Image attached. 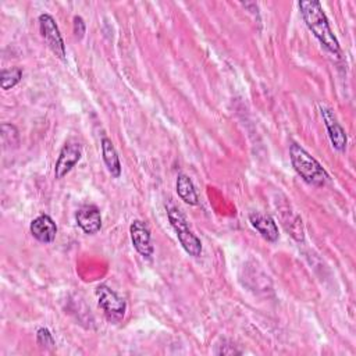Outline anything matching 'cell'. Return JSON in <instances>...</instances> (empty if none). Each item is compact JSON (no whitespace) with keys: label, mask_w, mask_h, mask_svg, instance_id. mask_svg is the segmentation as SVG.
<instances>
[{"label":"cell","mask_w":356,"mask_h":356,"mask_svg":"<svg viewBox=\"0 0 356 356\" xmlns=\"http://www.w3.org/2000/svg\"><path fill=\"white\" fill-rule=\"evenodd\" d=\"M74 34L77 39H82L85 34V23L81 17H74Z\"/></svg>","instance_id":"obj_18"},{"label":"cell","mask_w":356,"mask_h":356,"mask_svg":"<svg viewBox=\"0 0 356 356\" xmlns=\"http://www.w3.org/2000/svg\"><path fill=\"white\" fill-rule=\"evenodd\" d=\"M23 78V71L17 67L9 69V70H3L2 71V88L5 91L16 87Z\"/></svg>","instance_id":"obj_15"},{"label":"cell","mask_w":356,"mask_h":356,"mask_svg":"<svg viewBox=\"0 0 356 356\" xmlns=\"http://www.w3.org/2000/svg\"><path fill=\"white\" fill-rule=\"evenodd\" d=\"M287 214H288V219L282 217L285 230L293 236L296 241L302 243L305 240V234H304L305 231H304L302 220L298 216H296L293 212H287Z\"/></svg>","instance_id":"obj_14"},{"label":"cell","mask_w":356,"mask_h":356,"mask_svg":"<svg viewBox=\"0 0 356 356\" xmlns=\"http://www.w3.org/2000/svg\"><path fill=\"white\" fill-rule=\"evenodd\" d=\"M214 353L216 355H240L243 352L240 349H236L235 345L230 344V345H217Z\"/></svg>","instance_id":"obj_17"},{"label":"cell","mask_w":356,"mask_h":356,"mask_svg":"<svg viewBox=\"0 0 356 356\" xmlns=\"http://www.w3.org/2000/svg\"><path fill=\"white\" fill-rule=\"evenodd\" d=\"M77 224L85 234H96L102 227V216L96 206L85 205L76 214Z\"/></svg>","instance_id":"obj_9"},{"label":"cell","mask_w":356,"mask_h":356,"mask_svg":"<svg viewBox=\"0 0 356 356\" xmlns=\"http://www.w3.org/2000/svg\"><path fill=\"white\" fill-rule=\"evenodd\" d=\"M96 296L99 308L103 311L106 319L110 323H120L127 311L126 301L120 298L111 288L107 285H99L96 288Z\"/></svg>","instance_id":"obj_4"},{"label":"cell","mask_w":356,"mask_h":356,"mask_svg":"<svg viewBox=\"0 0 356 356\" xmlns=\"http://www.w3.org/2000/svg\"><path fill=\"white\" fill-rule=\"evenodd\" d=\"M177 194L186 203L191 206H197L199 202V197L197 194L195 186L191 178L186 174H180L177 178Z\"/></svg>","instance_id":"obj_13"},{"label":"cell","mask_w":356,"mask_h":356,"mask_svg":"<svg viewBox=\"0 0 356 356\" xmlns=\"http://www.w3.org/2000/svg\"><path fill=\"white\" fill-rule=\"evenodd\" d=\"M167 214H168L170 224L174 228V231L177 232V238H178V241H180L184 251L194 258H199L202 255V243L198 236L191 231L186 216L181 213L180 209H177V208L168 209Z\"/></svg>","instance_id":"obj_3"},{"label":"cell","mask_w":356,"mask_h":356,"mask_svg":"<svg viewBox=\"0 0 356 356\" xmlns=\"http://www.w3.org/2000/svg\"><path fill=\"white\" fill-rule=\"evenodd\" d=\"M130 234L137 252L145 258H151L153 255V245L148 225L141 220H135L130 227Z\"/></svg>","instance_id":"obj_8"},{"label":"cell","mask_w":356,"mask_h":356,"mask_svg":"<svg viewBox=\"0 0 356 356\" xmlns=\"http://www.w3.org/2000/svg\"><path fill=\"white\" fill-rule=\"evenodd\" d=\"M81 156H82L81 144L77 141H69L63 146L56 162V167H54L56 180H62L63 177H66L73 170V167L81 160Z\"/></svg>","instance_id":"obj_6"},{"label":"cell","mask_w":356,"mask_h":356,"mask_svg":"<svg viewBox=\"0 0 356 356\" xmlns=\"http://www.w3.org/2000/svg\"><path fill=\"white\" fill-rule=\"evenodd\" d=\"M319 109H320L323 122L326 124L329 138H330L333 148L338 152H344L346 149V144H348V138H346L344 129L341 127V124L337 120V117L329 107H326L324 104H319Z\"/></svg>","instance_id":"obj_7"},{"label":"cell","mask_w":356,"mask_h":356,"mask_svg":"<svg viewBox=\"0 0 356 356\" xmlns=\"http://www.w3.org/2000/svg\"><path fill=\"white\" fill-rule=\"evenodd\" d=\"M300 9L308 28L318 38L322 46L331 54L341 57L340 43L330 28L322 5L319 2H315V0H302V2H300Z\"/></svg>","instance_id":"obj_1"},{"label":"cell","mask_w":356,"mask_h":356,"mask_svg":"<svg viewBox=\"0 0 356 356\" xmlns=\"http://www.w3.org/2000/svg\"><path fill=\"white\" fill-rule=\"evenodd\" d=\"M39 28L41 34L47 45V47L62 60H66V46L63 42V38L58 31L56 21L49 14H41L39 16Z\"/></svg>","instance_id":"obj_5"},{"label":"cell","mask_w":356,"mask_h":356,"mask_svg":"<svg viewBox=\"0 0 356 356\" xmlns=\"http://www.w3.org/2000/svg\"><path fill=\"white\" fill-rule=\"evenodd\" d=\"M249 221L266 241L276 243L278 240V227L270 216L262 213H252L249 214Z\"/></svg>","instance_id":"obj_11"},{"label":"cell","mask_w":356,"mask_h":356,"mask_svg":"<svg viewBox=\"0 0 356 356\" xmlns=\"http://www.w3.org/2000/svg\"><path fill=\"white\" fill-rule=\"evenodd\" d=\"M291 163L295 171L301 175L302 180L315 187H323L329 181V174L322 164L311 156L301 145L291 144L289 146Z\"/></svg>","instance_id":"obj_2"},{"label":"cell","mask_w":356,"mask_h":356,"mask_svg":"<svg viewBox=\"0 0 356 356\" xmlns=\"http://www.w3.org/2000/svg\"><path fill=\"white\" fill-rule=\"evenodd\" d=\"M36 342L38 345H41L42 348H53L54 346V340L50 334V331L47 329H39L38 334H36Z\"/></svg>","instance_id":"obj_16"},{"label":"cell","mask_w":356,"mask_h":356,"mask_svg":"<svg viewBox=\"0 0 356 356\" xmlns=\"http://www.w3.org/2000/svg\"><path fill=\"white\" fill-rule=\"evenodd\" d=\"M102 155H103V162H104L109 173L114 178L120 177L122 175V163H120V159H118L115 148L113 146V144L109 138L102 140Z\"/></svg>","instance_id":"obj_12"},{"label":"cell","mask_w":356,"mask_h":356,"mask_svg":"<svg viewBox=\"0 0 356 356\" xmlns=\"http://www.w3.org/2000/svg\"><path fill=\"white\" fill-rule=\"evenodd\" d=\"M31 234L34 235V238H36L39 243L50 244L56 238L57 227L47 214H42V216H38L35 220H32Z\"/></svg>","instance_id":"obj_10"}]
</instances>
